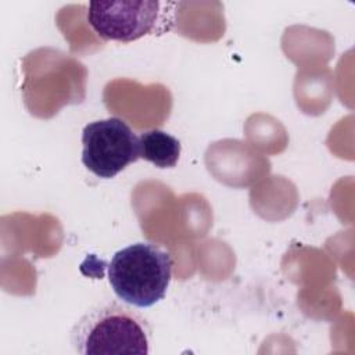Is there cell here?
Instances as JSON below:
<instances>
[{"instance_id": "6da1fadb", "label": "cell", "mask_w": 355, "mask_h": 355, "mask_svg": "<svg viewBox=\"0 0 355 355\" xmlns=\"http://www.w3.org/2000/svg\"><path fill=\"white\" fill-rule=\"evenodd\" d=\"M150 326L133 309L115 301L89 309L73 326L71 344L82 355L150 354Z\"/></svg>"}, {"instance_id": "7a4b0ae2", "label": "cell", "mask_w": 355, "mask_h": 355, "mask_svg": "<svg viewBox=\"0 0 355 355\" xmlns=\"http://www.w3.org/2000/svg\"><path fill=\"white\" fill-rule=\"evenodd\" d=\"M172 266V257L159 245L135 243L112 255L108 282L123 302L136 308H148L165 297Z\"/></svg>"}, {"instance_id": "3957f363", "label": "cell", "mask_w": 355, "mask_h": 355, "mask_svg": "<svg viewBox=\"0 0 355 355\" xmlns=\"http://www.w3.org/2000/svg\"><path fill=\"white\" fill-rule=\"evenodd\" d=\"M164 6L166 4L150 0L90 1L86 18L101 39L129 43L169 29Z\"/></svg>"}, {"instance_id": "277c9868", "label": "cell", "mask_w": 355, "mask_h": 355, "mask_svg": "<svg viewBox=\"0 0 355 355\" xmlns=\"http://www.w3.org/2000/svg\"><path fill=\"white\" fill-rule=\"evenodd\" d=\"M82 162L96 176L111 179L140 158L139 137L121 118L87 123L82 132Z\"/></svg>"}, {"instance_id": "5b68a950", "label": "cell", "mask_w": 355, "mask_h": 355, "mask_svg": "<svg viewBox=\"0 0 355 355\" xmlns=\"http://www.w3.org/2000/svg\"><path fill=\"white\" fill-rule=\"evenodd\" d=\"M180 150V141L165 130L150 129L139 136L140 158L157 168H173L179 161Z\"/></svg>"}]
</instances>
